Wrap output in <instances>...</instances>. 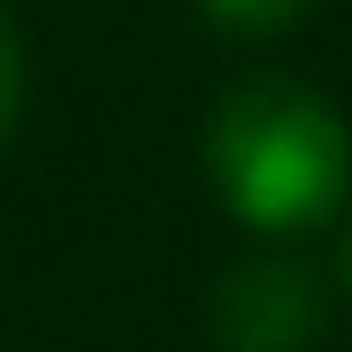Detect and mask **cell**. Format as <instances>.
Here are the masks:
<instances>
[{
	"mask_svg": "<svg viewBox=\"0 0 352 352\" xmlns=\"http://www.w3.org/2000/svg\"><path fill=\"white\" fill-rule=\"evenodd\" d=\"M199 8L222 31H291L307 16V0H199Z\"/></svg>",
	"mask_w": 352,
	"mask_h": 352,
	"instance_id": "cell-3",
	"label": "cell"
},
{
	"mask_svg": "<svg viewBox=\"0 0 352 352\" xmlns=\"http://www.w3.org/2000/svg\"><path fill=\"white\" fill-rule=\"evenodd\" d=\"M337 268H344V291H352V238H344V261H337Z\"/></svg>",
	"mask_w": 352,
	"mask_h": 352,
	"instance_id": "cell-5",
	"label": "cell"
},
{
	"mask_svg": "<svg viewBox=\"0 0 352 352\" xmlns=\"http://www.w3.org/2000/svg\"><path fill=\"white\" fill-rule=\"evenodd\" d=\"M207 322L222 352H314L329 329V291L307 261H238L214 283Z\"/></svg>",
	"mask_w": 352,
	"mask_h": 352,
	"instance_id": "cell-2",
	"label": "cell"
},
{
	"mask_svg": "<svg viewBox=\"0 0 352 352\" xmlns=\"http://www.w3.org/2000/svg\"><path fill=\"white\" fill-rule=\"evenodd\" d=\"M207 176L245 230L299 238L352 192V131L322 92L291 77H245L207 115Z\"/></svg>",
	"mask_w": 352,
	"mask_h": 352,
	"instance_id": "cell-1",
	"label": "cell"
},
{
	"mask_svg": "<svg viewBox=\"0 0 352 352\" xmlns=\"http://www.w3.org/2000/svg\"><path fill=\"white\" fill-rule=\"evenodd\" d=\"M16 123H23V38L0 8V146L16 138Z\"/></svg>",
	"mask_w": 352,
	"mask_h": 352,
	"instance_id": "cell-4",
	"label": "cell"
}]
</instances>
